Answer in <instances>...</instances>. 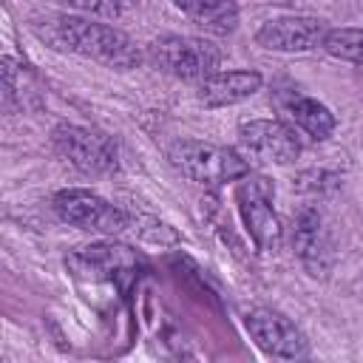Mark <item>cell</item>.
Wrapping results in <instances>:
<instances>
[{
	"label": "cell",
	"instance_id": "2e32d148",
	"mask_svg": "<svg viewBox=\"0 0 363 363\" xmlns=\"http://www.w3.org/2000/svg\"><path fill=\"white\" fill-rule=\"evenodd\" d=\"M74 11H85L94 17H105V20H116L119 17V3L116 0H57Z\"/></svg>",
	"mask_w": 363,
	"mask_h": 363
},
{
	"label": "cell",
	"instance_id": "7a4b0ae2",
	"mask_svg": "<svg viewBox=\"0 0 363 363\" xmlns=\"http://www.w3.org/2000/svg\"><path fill=\"white\" fill-rule=\"evenodd\" d=\"M167 159L182 176H187L190 182H199V184H207V187L238 182L241 176L250 173V162L238 150L213 145V142H201V139L173 142L167 150Z\"/></svg>",
	"mask_w": 363,
	"mask_h": 363
},
{
	"label": "cell",
	"instance_id": "277c9868",
	"mask_svg": "<svg viewBox=\"0 0 363 363\" xmlns=\"http://www.w3.org/2000/svg\"><path fill=\"white\" fill-rule=\"evenodd\" d=\"M272 201H275V187L267 176L247 173L235 182V207L258 252H278L284 241V227Z\"/></svg>",
	"mask_w": 363,
	"mask_h": 363
},
{
	"label": "cell",
	"instance_id": "8992f818",
	"mask_svg": "<svg viewBox=\"0 0 363 363\" xmlns=\"http://www.w3.org/2000/svg\"><path fill=\"white\" fill-rule=\"evenodd\" d=\"M51 142H54L57 153L85 176H105V173L116 170L119 150L108 133L62 122L51 130Z\"/></svg>",
	"mask_w": 363,
	"mask_h": 363
},
{
	"label": "cell",
	"instance_id": "6da1fadb",
	"mask_svg": "<svg viewBox=\"0 0 363 363\" xmlns=\"http://www.w3.org/2000/svg\"><path fill=\"white\" fill-rule=\"evenodd\" d=\"M31 31L57 51H71L96 60L113 71H130L142 62L136 43L111 23H96L77 14H51L31 23Z\"/></svg>",
	"mask_w": 363,
	"mask_h": 363
},
{
	"label": "cell",
	"instance_id": "4fadbf2b",
	"mask_svg": "<svg viewBox=\"0 0 363 363\" xmlns=\"http://www.w3.org/2000/svg\"><path fill=\"white\" fill-rule=\"evenodd\" d=\"M77 261L85 264V269L96 272L99 278H119V275H133L136 264H139V255L125 247V244H113V241H96V244H88L77 252Z\"/></svg>",
	"mask_w": 363,
	"mask_h": 363
},
{
	"label": "cell",
	"instance_id": "5bb4252c",
	"mask_svg": "<svg viewBox=\"0 0 363 363\" xmlns=\"http://www.w3.org/2000/svg\"><path fill=\"white\" fill-rule=\"evenodd\" d=\"M173 3L207 31L227 34L235 28V20H238L235 0H173Z\"/></svg>",
	"mask_w": 363,
	"mask_h": 363
},
{
	"label": "cell",
	"instance_id": "8fae6325",
	"mask_svg": "<svg viewBox=\"0 0 363 363\" xmlns=\"http://www.w3.org/2000/svg\"><path fill=\"white\" fill-rule=\"evenodd\" d=\"M292 250L301 258V264L309 269V275H326L332 267V241L323 227V218L315 207H301L292 216Z\"/></svg>",
	"mask_w": 363,
	"mask_h": 363
},
{
	"label": "cell",
	"instance_id": "30bf717a",
	"mask_svg": "<svg viewBox=\"0 0 363 363\" xmlns=\"http://www.w3.org/2000/svg\"><path fill=\"white\" fill-rule=\"evenodd\" d=\"M272 102H275L281 119L286 125H292L295 130H301L303 136H309L312 142H326L337 128V116L323 102H318L309 94L295 91V88L275 91Z\"/></svg>",
	"mask_w": 363,
	"mask_h": 363
},
{
	"label": "cell",
	"instance_id": "9c48e42d",
	"mask_svg": "<svg viewBox=\"0 0 363 363\" xmlns=\"http://www.w3.org/2000/svg\"><path fill=\"white\" fill-rule=\"evenodd\" d=\"M329 26L320 17H309V14H284V17H272L267 23H261V28L255 31V43L267 51H278V54H306L312 48L323 45Z\"/></svg>",
	"mask_w": 363,
	"mask_h": 363
},
{
	"label": "cell",
	"instance_id": "52a82bcc",
	"mask_svg": "<svg viewBox=\"0 0 363 363\" xmlns=\"http://www.w3.org/2000/svg\"><path fill=\"white\" fill-rule=\"evenodd\" d=\"M238 153L255 164H289L301 156V139L284 119H250L238 125Z\"/></svg>",
	"mask_w": 363,
	"mask_h": 363
},
{
	"label": "cell",
	"instance_id": "3957f363",
	"mask_svg": "<svg viewBox=\"0 0 363 363\" xmlns=\"http://www.w3.org/2000/svg\"><path fill=\"white\" fill-rule=\"evenodd\" d=\"M150 62L184 82H201L210 74L221 71V48L207 37L190 34H164L147 45Z\"/></svg>",
	"mask_w": 363,
	"mask_h": 363
},
{
	"label": "cell",
	"instance_id": "9a60e30c",
	"mask_svg": "<svg viewBox=\"0 0 363 363\" xmlns=\"http://www.w3.org/2000/svg\"><path fill=\"white\" fill-rule=\"evenodd\" d=\"M320 48L335 60H343V62H352V65H363V28H352V26L329 28Z\"/></svg>",
	"mask_w": 363,
	"mask_h": 363
},
{
	"label": "cell",
	"instance_id": "ba28073f",
	"mask_svg": "<svg viewBox=\"0 0 363 363\" xmlns=\"http://www.w3.org/2000/svg\"><path fill=\"white\" fill-rule=\"evenodd\" d=\"M244 326L252 337V343L278 360H303L309 357V340L306 335L278 309L255 306L244 315Z\"/></svg>",
	"mask_w": 363,
	"mask_h": 363
},
{
	"label": "cell",
	"instance_id": "5b68a950",
	"mask_svg": "<svg viewBox=\"0 0 363 363\" xmlns=\"http://www.w3.org/2000/svg\"><path fill=\"white\" fill-rule=\"evenodd\" d=\"M51 207L60 216V221L79 227V230L102 233V235H119L133 224V216L128 210L111 204L108 199H102L99 193L85 190V187L60 190L51 199Z\"/></svg>",
	"mask_w": 363,
	"mask_h": 363
},
{
	"label": "cell",
	"instance_id": "7c38bea8",
	"mask_svg": "<svg viewBox=\"0 0 363 363\" xmlns=\"http://www.w3.org/2000/svg\"><path fill=\"white\" fill-rule=\"evenodd\" d=\"M264 85V74L255 68H230V71H216L207 79L199 82L196 99L204 108H227L250 99L258 94Z\"/></svg>",
	"mask_w": 363,
	"mask_h": 363
}]
</instances>
